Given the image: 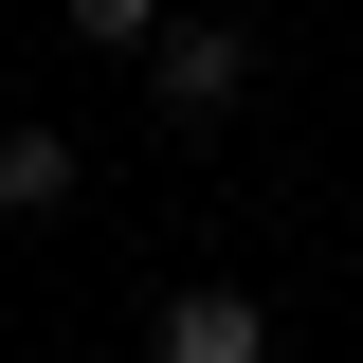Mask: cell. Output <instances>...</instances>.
<instances>
[{"label":"cell","instance_id":"cell-1","mask_svg":"<svg viewBox=\"0 0 363 363\" xmlns=\"http://www.w3.org/2000/svg\"><path fill=\"white\" fill-rule=\"evenodd\" d=\"M236 91H255V37H236V18H164V37H145V109H164V145L218 128Z\"/></svg>","mask_w":363,"mask_h":363},{"label":"cell","instance_id":"cell-3","mask_svg":"<svg viewBox=\"0 0 363 363\" xmlns=\"http://www.w3.org/2000/svg\"><path fill=\"white\" fill-rule=\"evenodd\" d=\"M73 128H0V218H73Z\"/></svg>","mask_w":363,"mask_h":363},{"label":"cell","instance_id":"cell-2","mask_svg":"<svg viewBox=\"0 0 363 363\" xmlns=\"http://www.w3.org/2000/svg\"><path fill=\"white\" fill-rule=\"evenodd\" d=\"M145 363H272V309L236 272H182L164 309H145Z\"/></svg>","mask_w":363,"mask_h":363},{"label":"cell","instance_id":"cell-4","mask_svg":"<svg viewBox=\"0 0 363 363\" xmlns=\"http://www.w3.org/2000/svg\"><path fill=\"white\" fill-rule=\"evenodd\" d=\"M55 18H73L91 55H145V37H164V0H55Z\"/></svg>","mask_w":363,"mask_h":363}]
</instances>
